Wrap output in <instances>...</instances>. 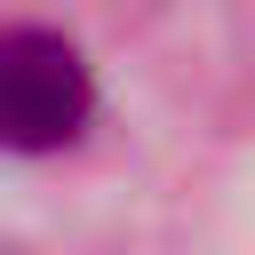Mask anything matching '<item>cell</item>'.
Instances as JSON below:
<instances>
[{
    "label": "cell",
    "mask_w": 255,
    "mask_h": 255,
    "mask_svg": "<svg viewBox=\"0 0 255 255\" xmlns=\"http://www.w3.org/2000/svg\"><path fill=\"white\" fill-rule=\"evenodd\" d=\"M96 112L88 56L48 24L0 32V151H64Z\"/></svg>",
    "instance_id": "obj_1"
}]
</instances>
